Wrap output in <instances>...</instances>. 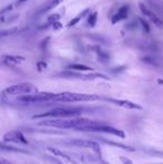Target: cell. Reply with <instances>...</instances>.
Returning <instances> with one entry per match:
<instances>
[{
  "mask_svg": "<svg viewBox=\"0 0 163 164\" xmlns=\"http://www.w3.org/2000/svg\"><path fill=\"white\" fill-rule=\"evenodd\" d=\"M98 123V121H90L88 118H80V117H70V118H54V120H44L39 122V125L42 126H50L56 128H73L78 130L80 127L92 125Z\"/></svg>",
  "mask_w": 163,
  "mask_h": 164,
  "instance_id": "6da1fadb",
  "label": "cell"
},
{
  "mask_svg": "<svg viewBox=\"0 0 163 164\" xmlns=\"http://www.w3.org/2000/svg\"><path fill=\"white\" fill-rule=\"evenodd\" d=\"M83 107H72V106H63L46 112V113L37 114L32 118H70V117H77L83 114Z\"/></svg>",
  "mask_w": 163,
  "mask_h": 164,
  "instance_id": "7a4b0ae2",
  "label": "cell"
},
{
  "mask_svg": "<svg viewBox=\"0 0 163 164\" xmlns=\"http://www.w3.org/2000/svg\"><path fill=\"white\" fill-rule=\"evenodd\" d=\"M102 99L100 96L94 95V94H82V93H59L55 94L54 99L55 102L62 103H75V102H93V101H98Z\"/></svg>",
  "mask_w": 163,
  "mask_h": 164,
  "instance_id": "3957f363",
  "label": "cell"
},
{
  "mask_svg": "<svg viewBox=\"0 0 163 164\" xmlns=\"http://www.w3.org/2000/svg\"><path fill=\"white\" fill-rule=\"evenodd\" d=\"M77 131L80 132H95V133H107L112 134V135H115V136L122 137L124 138L125 133L123 131L118 130V128H115V127L111 126V125H107V124L103 123V122H98L96 124H92V125H87V126L80 127Z\"/></svg>",
  "mask_w": 163,
  "mask_h": 164,
  "instance_id": "277c9868",
  "label": "cell"
},
{
  "mask_svg": "<svg viewBox=\"0 0 163 164\" xmlns=\"http://www.w3.org/2000/svg\"><path fill=\"white\" fill-rule=\"evenodd\" d=\"M34 91H36L35 86L29 83H19L16 85L9 86L5 89L2 94L4 95H25V94H30Z\"/></svg>",
  "mask_w": 163,
  "mask_h": 164,
  "instance_id": "5b68a950",
  "label": "cell"
},
{
  "mask_svg": "<svg viewBox=\"0 0 163 164\" xmlns=\"http://www.w3.org/2000/svg\"><path fill=\"white\" fill-rule=\"evenodd\" d=\"M54 93H35V94H25L19 96V101L24 103H42L54 99Z\"/></svg>",
  "mask_w": 163,
  "mask_h": 164,
  "instance_id": "8992f818",
  "label": "cell"
},
{
  "mask_svg": "<svg viewBox=\"0 0 163 164\" xmlns=\"http://www.w3.org/2000/svg\"><path fill=\"white\" fill-rule=\"evenodd\" d=\"M70 144H72V145H75V146L87 147V149H90V150L93 151L94 153L96 154L97 156H102L101 146H100V143H98V142H96V141L74 140V141H72V142H70Z\"/></svg>",
  "mask_w": 163,
  "mask_h": 164,
  "instance_id": "52a82bcc",
  "label": "cell"
},
{
  "mask_svg": "<svg viewBox=\"0 0 163 164\" xmlns=\"http://www.w3.org/2000/svg\"><path fill=\"white\" fill-rule=\"evenodd\" d=\"M4 142L6 143H17V144H28V140L20 131H11L4 135Z\"/></svg>",
  "mask_w": 163,
  "mask_h": 164,
  "instance_id": "ba28073f",
  "label": "cell"
},
{
  "mask_svg": "<svg viewBox=\"0 0 163 164\" xmlns=\"http://www.w3.org/2000/svg\"><path fill=\"white\" fill-rule=\"evenodd\" d=\"M139 8L141 9L142 14L144 15L145 17L149 18L150 20L152 21L156 27H158V28H163V20L159 17V16H156V15L153 12V10H151V9H149L148 7H145V6H144V4H139Z\"/></svg>",
  "mask_w": 163,
  "mask_h": 164,
  "instance_id": "9c48e42d",
  "label": "cell"
},
{
  "mask_svg": "<svg viewBox=\"0 0 163 164\" xmlns=\"http://www.w3.org/2000/svg\"><path fill=\"white\" fill-rule=\"evenodd\" d=\"M106 102H110L116 106L123 107V108L127 109H143V107L136 103H133L131 101H126V99H116V98H103Z\"/></svg>",
  "mask_w": 163,
  "mask_h": 164,
  "instance_id": "30bf717a",
  "label": "cell"
},
{
  "mask_svg": "<svg viewBox=\"0 0 163 164\" xmlns=\"http://www.w3.org/2000/svg\"><path fill=\"white\" fill-rule=\"evenodd\" d=\"M47 151L50 152V153H52L55 157H57V159H60V160H63V161H66V162H68L70 164H76V162H75L72 157L68 156L67 154H65L64 152L58 150V149H55V147H47Z\"/></svg>",
  "mask_w": 163,
  "mask_h": 164,
  "instance_id": "8fae6325",
  "label": "cell"
},
{
  "mask_svg": "<svg viewBox=\"0 0 163 164\" xmlns=\"http://www.w3.org/2000/svg\"><path fill=\"white\" fill-rule=\"evenodd\" d=\"M97 140L100 141V142H102V143L106 144V145H112V146H115V147H117V149H121V150L126 151V152H135V150H136V149H134V147H132V146L124 145V144L117 143V142H113V141H108V140H106V138H103V137H98Z\"/></svg>",
  "mask_w": 163,
  "mask_h": 164,
  "instance_id": "7c38bea8",
  "label": "cell"
},
{
  "mask_svg": "<svg viewBox=\"0 0 163 164\" xmlns=\"http://www.w3.org/2000/svg\"><path fill=\"white\" fill-rule=\"evenodd\" d=\"M2 63L5 65L8 66H16L19 65L20 63H22L25 60L24 57H20V56H14V55H6L1 58Z\"/></svg>",
  "mask_w": 163,
  "mask_h": 164,
  "instance_id": "4fadbf2b",
  "label": "cell"
},
{
  "mask_svg": "<svg viewBox=\"0 0 163 164\" xmlns=\"http://www.w3.org/2000/svg\"><path fill=\"white\" fill-rule=\"evenodd\" d=\"M0 151L1 152H15V153H26L29 154V152L24 149H17L15 146H11V145H8L6 144V142H0Z\"/></svg>",
  "mask_w": 163,
  "mask_h": 164,
  "instance_id": "5bb4252c",
  "label": "cell"
},
{
  "mask_svg": "<svg viewBox=\"0 0 163 164\" xmlns=\"http://www.w3.org/2000/svg\"><path fill=\"white\" fill-rule=\"evenodd\" d=\"M127 12H128V8L126 7V6L120 8V10L117 11V14L112 18V22H113V24H116L118 21L126 19V18H127Z\"/></svg>",
  "mask_w": 163,
  "mask_h": 164,
  "instance_id": "9a60e30c",
  "label": "cell"
},
{
  "mask_svg": "<svg viewBox=\"0 0 163 164\" xmlns=\"http://www.w3.org/2000/svg\"><path fill=\"white\" fill-rule=\"evenodd\" d=\"M68 68L72 70H76V72H93L94 70L92 67L84 65V64H72V65H68Z\"/></svg>",
  "mask_w": 163,
  "mask_h": 164,
  "instance_id": "2e32d148",
  "label": "cell"
},
{
  "mask_svg": "<svg viewBox=\"0 0 163 164\" xmlns=\"http://www.w3.org/2000/svg\"><path fill=\"white\" fill-rule=\"evenodd\" d=\"M90 12V9H85V10H83L82 12H80V14L77 15L76 17L74 18V19H72V20L68 22V25H67V27H72V26H75V25L78 22V21L82 19V18H84L85 16H86L87 14Z\"/></svg>",
  "mask_w": 163,
  "mask_h": 164,
  "instance_id": "e0dca14e",
  "label": "cell"
},
{
  "mask_svg": "<svg viewBox=\"0 0 163 164\" xmlns=\"http://www.w3.org/2000/svg\"><path fill=\"white\" fill-rule=\"evenodd\" d=\"M62 1H63V0H50V1H48V4L42 8V11H40L39 14H44V12H46V11H48V10H50V9H53V8L57 7V6H58Z\"/></svg>",
  "mask_w": 163,
  "mask_h": 164,
  "instance_id": "ac0fdd59",
  "label": "cell"
},
{
  "mask_svg": "<svg viewBox=\"0 0 163 164\" xmlns=\"http://www.w3.org/2000/svg\"><path fill=\"white\" fill-rule=\"evenodd\" d=\"M142 62L144 63V64H146V65L153 66V67H158V66H159L158 59L154 58L153 56H145V57H143Z\"/></svg>",
  "mask_w": 163,
  "mask_h": 164,
  "instance_id": "d6986e66",
  "label": "cell"
},
{
  "mask_svg": "<svg viewBox=\"0 0 163 164\" xmlns=\"http://www.w3.org/2000/svg\"><path fill=\"white\" fill-rule=\"evenodd\" d=\"M143 152L145 154H149L151 156L163 157V151H158L154 149H143Z\"/></svg>",
  "mask_w": 163,
  "mask_h": 164,
  "instance_id": "ffe728a7",
  "label": "cell"
},
{
  "mask_svg": "<svg viewBox=\"0 0 163 164\" xmlns=\"http://www.w3.org/2000/svg\"><path fill=\"white\" fill-rule=\"evenodd\" d=\"M87 22H88V25H90V27H94L97 22V12H92V14L88 16Z\"/></svg>",
  "mask_w": 163,
  "mask_h": 164,
  "instance_id": "44dd1931",
  "label": "cell"
},
{
  "mask_svg": "<svg viewBox=\"0 0 163 164\" xmlns=\"http://www.w3.org/2000/svg\"><path fill=\"white\" fill-rule=\"evenodd\" d=\"M97 54H98V59L101 60L102 63H107L108 60H110V56H108V54H106V53H104V51L102 50H98L97 51Z\"/></svg>",
  "mask_w": 163,
  "mask_h": 164,
  "instance_id": "7402d4cb",
  "label": "cell"
},
{
  "mask_svg": "<svg viewBox=\"0 0 163 164\" xmlns=\"http://www.w3.org/2000/svg\"><path fill=\"white\" fill-rule=\"evenodd\" d=\"M139 21H140V24H141V26L143 27V30H145L146 32H149V31H150V26L148 25V22H146L144 19H142V18H139Z\"/></svg>",
  "mask_w": 163,
  "mask_h": 164,
  "instance_id": "603a6c76",
  "label": "cell"
},
{
  "mask_svg": "<svg viewBox=\"0 0 163 164\" xmlns=\"http://www.w3.org/2000/svg\"><path fill=\"white\" fill-rule=\"evenodd\" d=\"M16 31H17V29H16V28H11V29H8V30L1 31V32H0V36H1V37H2V36H9V35L15 34Z\"/></svg>",
  "mask_w": 163,
  "mask_h": 164,
  "instance_id": "cb8c5ba5",
  "label": "cell"
},
{
  "mask_svg": "<svg viewBox=\"0 0 163 164\" xmlns=\"http://www.w3.org/2000/svg\"><path fill=\"white\" fill-rule=\"evenodd\" d=\"M58 19H59V15H57V14L52 15V16L48 18V25L54 24V22H56V21H58Z\"/></svg>",
  "mask_w": 163,
  "mask_h": 164,
  "instance_id": "d4e9b609",
  "label": "cell"
},
{
  "mask_svg": "<svg viewBox=\"0 0 163 164\" xmlns=\"http://www.w3.org/2000/svg\"><path fill=\"white\" fill-rule=\"evenodd\" d=\"M120 161H121L122 164H133V162L130 160V159L124 157V156H120Z\"/></svg>",
  "mask_w": 163,
  "mask_h": 164,
  "instance_id": "484cf974",
  "label": "cell"
},
{
  "mask_svg": "<svg viewBox=\"0 0 163 164\" xmlns=\"http://www.w3.org/2000/svg\"><path fill=\"white\" fill-rule=\"evenodd\" d=\"M37 67H38V70H40V72H42V69L47 67V65H46L45 63H38V64H37Z\"/></svg>",
  "mask_w": 163,
  "mask_h": 164,
  "instance_id": "4316f807",
  "label": "cell"
},
{
  "mask_svg": "<svg viewBox=\"0 0 163 164\" xmlns=\"http://www.w3.org/2000/svg\"><path fill=\"white\" fill-rule=\"evenodd\" d=\"M27 0H18V2H17V5H21V4H24V2H26Z\"/></svg>",
  "mask_w": 163,
  "mask_h": 164,
  "instance_id": "83f0119b",
  "label": "cell"
},
{
  "mask_svg": "<svg viewBox=\"0 0 163 164\" xmlns=\"http://www.w3.org/2000/svg\"><path fill=\"white\" fill-rule=\"evenodd\" d=\"M160 164H163V163H160Z\"/></svg>",
  "mask_w": 163,
  "mask_h": 164,
  "instance_id": "f1b7e54d",
  "label": "cell"
}]
</instances>
